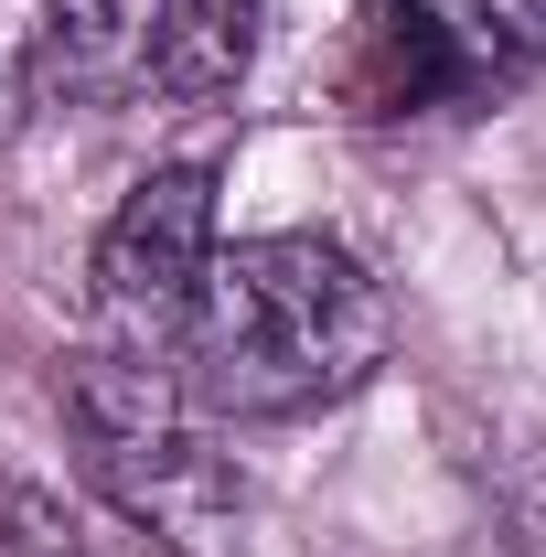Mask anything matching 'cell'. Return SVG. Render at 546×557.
<instances>
[{"instance_id": "1", "label": "cell", "mask_w": 546, "mask_h": 557, "mask_svg": "<svg viewBox=\"0 0 546 557\" xmlns=\"http://www.w3.org/2000/svg\"><path fill=\"white\" fill-rule=\"evenodd\" d=\"M386 354H397L386 278L343 236L289 225V236L214 247L204 300L172 344V375L214 429H278V418L343 408L353 386H375Z\"/></svg>"}, {"instance_id": "2", "label": "cell", "mask_w": 546, "mask_h": 557, "mask_svg": "<svg viewBox=\"0 0 546 557\" xmlns=\"http://www.w3.org/2000/svg\"><path fill=\"white\" fill-rule=\"evenodd\" d=\"M75 472L108 493L129 525H150L172 557H225L236 547V461L214 450V418L183 397L161 354L86 344L54 364Z\"/></svg>"}, {"instance_id": "3", "label": "cell", "mask_w": 546, "mask_h": 557, "mask_svg": "<svg viewBox=\"0 0 546 557\" xmlns=\"http://www.w3.org/2000/svg\"><path fill=\"white\" fill-rule=\"evenodd\" d=\"M546 65V0H353L343 108L375 129L482 119Z\"/></svg>"}, {"instance_id": "4", "label": "cell", "mask_w": 546, "mask_h": 557, "mask_svg": "<svg viewBox=\"0 0 546 557\" xmlns=\"http://www.w3.org/2000/svg\"><path fill=\"white\" fill-rule=\"evenodd\" d=\"M204 269H214V172L204 161L139 172L129 205L97 236V322H108V344L172 364L194 300H204Z\"/></svg>"}, {"instance_id": "5", "label": "cell", "mask_w": 546, "mask_h": 557, "mask_svg": "<svg viewBox=\"0 0 546 557\" xmlns=\"http://www.w3.org/2000/svg\"><path fill=\"white\" fill-rule=\"evenodd\" d=\"M33 108H119L150 86V0H44L33 22Z\"/></svg>"}, {"instance_id": "6", "label": "cell", "mask_w": 546, "mask_h": 557, "mask_svg": "<svg viewBox=\"0 0 546 557\" xmlns=\"http://www.w3.org/2000/svg\"><path fill=\"white\" fill-rule=\"evenodd\" d=\"M258 11L269 0H150V97L225 108L258 65Z\"/></svg>"}]
</instances>
